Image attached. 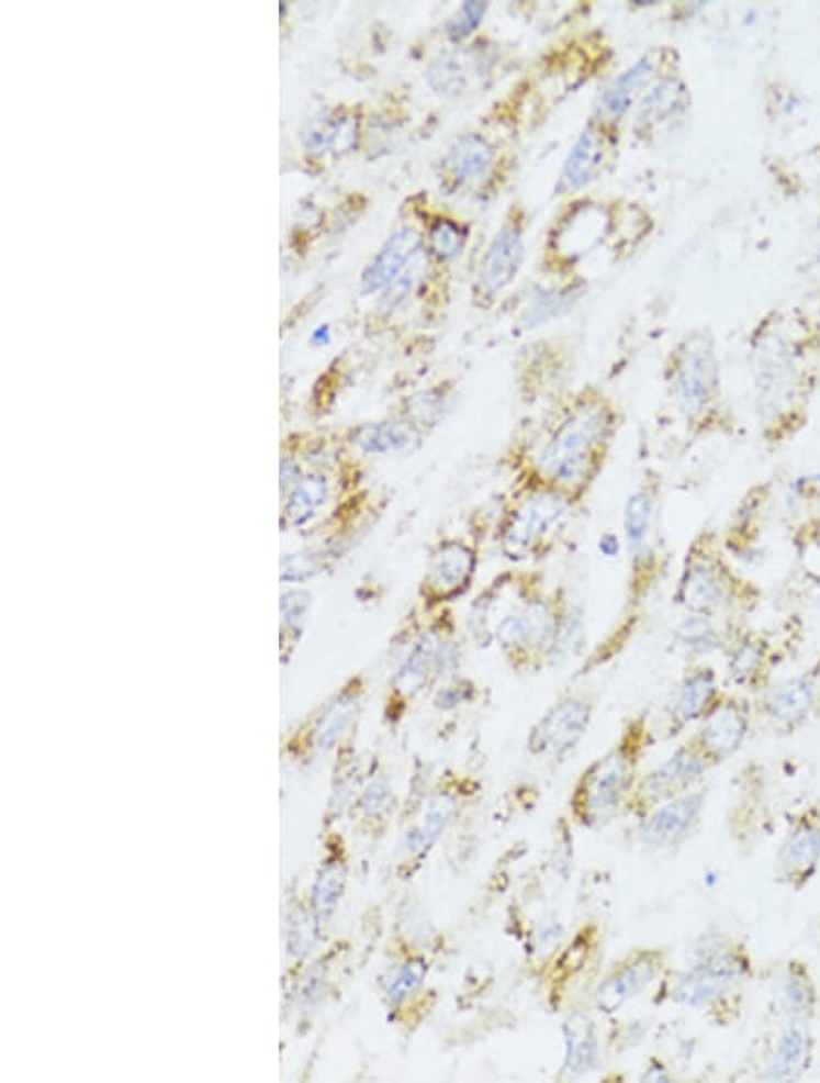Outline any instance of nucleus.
<instances>
[{
    "label": "nucleus",
    "instance_id": "nucleus-1",
    "mask_svg": "<svg viewBox=\"0 0 820 1083\" xmlns=\"http://www.w3.org/2000/svg\"><path fill=\"white\" fill-rule=\"evenodd\" d=\"M471 615L472 629L496 646L510 670L538 676L568 648L579 613L568 585H547L538 569L513 566L491 580Z\"/></svg>",
    "mask_w": 820,
    "mask_h": 1083
},
{
    "label": "nucleus",
    "instance_id": "nucleus-2",
    "mask_svg": "<svg viewBox=\"0 0 820 1083\" xmlns=\"http://www.w3.org/2000/svg\"><path fill=\"white\" fill-rule=\"evenodd\" d=\"M618 429L615 403L598 389L585 387L551 411L537 435L510 447L504 466L510 478L546 483L580 510L606 469Z\"/></svg>",
    "mask_w": 820,
    "mask_h": 1083
},
{
    "label": "nucleus",
    "instance_id": "nucleus-3",
    "mask_svg": "<svg viewBox=\"0 0 820 1083\" xmlns=\"http://www.w3.org/2000/svg\"><path fill=\"white\" fill-rule=\"evenodd\" d=\"M579 507L557 489L531 478H510L493 522L491 538L510 566H532L549 558Z\"/></svg>",
    "mask_w": 820,
    "mask_h": 1083
},
{
    "label": "nucleus",
    "instance_id": "nucleus-4",
    "mask_svg": "<svg viewBox=\"0 0 820 1083\" xmlns=\"http://www.w3.org/2000/svg\"><path fill=\"white\" fill-rule=\"evenodd\" d=\"M461 662L463 638L454 607L427 615L389 693V721L397 723L403 719L411 704L441 682L458 676Z\"/></svg>",
    "mask_w": 820,
    "mask_h": 1083
},
{
    "label": "nucleus",
    "instance_id": "nucleus-5",
    "mask_svg": "<svg viewBox=\"0 0 820 1083\" xmlns=\"http://www.w3.org/2000/svg\"><path fill=\"white\" fill-rule=\"evenodd\" d=\"M631 739L620 740L580 773L569 794V815L582 828H602L620 812L633 784Z\"/></svg>",
    "mask_w": 820,
    "mask_h": 1083
},
{
    "label": "nucleus",
    "instance_id": "nucleus-6",
    "mask_svg": "<svg viewBox=\"0 0 820 1083\" xmlns=\"http://www.w3.org/2000/svg\"><path fill=\"white\" fill-rule=\"evenodd\" d=\"M482 568V542L471 533L446 535L430 547L418 585L424 617L454 607L476 585Z\"/></svg>",
    "mask_w": 820,
    "mask_h": 1083
},
{
    "label": "nucleus",
    "instance_id": "nucleus-7",
    "mask_svg": "<svg viewBox=\"0 0 820 1083\" xmlns=\"http://www.w3.org/2000/svg\"><path fill=\"white\" fill-rule=\"evenodd\" d=\"M596 708L598 697L589 688L563 692L527 732V756L538 762L568 759L589 734Z\"/></svg>",
    "mask_w": 820,
    "mask_h": 1083
},
{
    "label": "nucleus",
    "instance_id": "nucleus-8",
    "mask_svg": "<svg viewBox=\"0 0 820 1083\" xmlns=\"http://www.w3.org/2000/svg\"><path fill=\"white\" fill-rule=\"evenodd\" d=\"M671 397L687 422H697L711 407L719 392V358L714 339L693 334L684 339L670 365Z\"/></svg>",
    "mask_w": 820,
    "mask_h": 1083
},
{
    "label": "nucleus",
    "instance_id": "nucleus-9",
    "mask_svg": "<svg viewBox=\"0 0 820 1083\" xmlns=\"http://www.w3.org/2000/svg\"><path fill=\"white\" fill-rule=\"evenodd\" d=\"M526 226L518 212H510L488 243L478 269L476 295L491 301L515 283L526 258Z\"/></svg>",
    "mask_w": 820,
    "mask_h": 1083
},
{
    "label": "nucleus",
    "instance_id": "nucleus-10",
    "mask_svg": "<svg viewBox=\"0 0 820 1083\" xmlns=\"http://www.w3.org/2000/svg\"><path fill=\"white\" fill-rule=\"evenodd\" d=\"M751 361L762 413H780L794 397L797 383L794 350L778 334H766L756 342Z\"/></svg>",
    "mask_w": 820,
    "mask_h": 1083
},
{
    "label": "nucleus",
    "instance_id": "nucleus-11",
    "mask_svg": "<svg viewBox=\"0 0 820 1083\" xmlns=\"http://www.w3.org/2000/svg\"><path fill=\"white\" fill-rule=\"evenodd\" d=\"M662 963L664 958L659 950H640L629 956L628 960L620 961L593 991V1008L604 1016L622 1011L654 982Z\"/></svg>",
    "mask_w": 820,
    "mask_h": 1083
},
{
    "label": "nucleus",
    "instance_id": "nucleus-12",
    "mask_svg": "<svg viewBox=\"0 0 820 1083\" xmlns=\"http://www.w3.org/2000/svg\"><path fill=\"white\" fill-rule=\"evenodd\" d=\"M675 599L687 613L708 617L726 604L728 585L722 571L709 557L708 549L700 544L693 547L687 555Z\"/></svg>",
    "mask_w": 820,
    "mask_h": 1083
},
{
    "label": "nucleus",
    "instance_id": "nucleus-13",
    "mask_svg": "<svg viewBox=\"0 0 820 1083\" xmlns=\"http://www.w3.org/2000/svg\"><path fill=\"white\" fill-rule=\"evenodd\" d=\"M498 167V148L478 132L461 134L441 157V176L456 190L485 185Z\"/></svg>",
    "mask_w": 820,
    "mask_h": 1083
},
{
    "label": "nucleus",
    "instance_id": "nucleus-14",
    "mask_svg": "<svg viewBox=\"0 0 820 1083\" xmlns=\"http://www.w3.org/2000/svg\"><path fill=\"white\" fill-rule=\"evenodd\" d=\"M744 974V965L734 956L720 954L693 967L678 978L673 1002L686 1007H704L728 991Z\"/></svg>",
    "mask_w": 820,
    "mask_h": 1083
},
{
    "label": "nucleus",
    "instance_id": "nucleus-15",
    "mask_svg": "<svg viewBox=\"0 0 820 1083\" xmlns=\"http://www.w3.org/2000/svg\"><path fill=\"white\" fill-rule=\"evenodd\" d=\"M704 801L706 792H689L651 812L640 828L643 845L656 850L678 845L697 823Z\"/></svg>",
    "mask_w": 820,
    "mask_h": 1083
},
{
    "label": "nucleus",
    "instance_id": "nucleus-16",
    "mask_svg": "<svg viewBox=\"0 0 820 1083\" xmlns=\"http://www.w3.org/2000/svg\"><path fill=\"white\" fill-rule=\"evenodd\" d=\"M607 150H609V141L604 126L596 121L585 124V129L576 137L563 161L562 172L554 188L558 196L580 192L582 188L595 181L606 163Z\"/></svg>",
    "mask_w": 820,
    "mask_h": 1083
},
{
    "label": "nucleus",
    "instance_id": "nucleus-17",
    "mask_svg": "<svg viewBox=\"0 0 820 1083\" xmlns=\"http://www.w3.org/2000/svg\"><path fill=\"white\" fill-rule=\"evenodd\" d=\"M704 772L706 761L703 753L693 746H682L643 779L640 786L642 797L651 803H664L681 797L687 794L693 784L700 781Z\"/></svg>",
    "mask_w": 820,
    "mask_h": 1083
},
{
    "label": "nucleus",
    "instance_id": "nucleus-18",
    "mask_svg": "<svg viewBox=\"0 0 820 1083\" xmlns=\"http://www.w3.org/2000/svg\"><path fill=\"white\" fill-rule=\"evenodd\" d=\"M562 1079H582L600 1065V1036L595 1019L584 1008H571L563 1019Z\"/></svg>",
    "mask_w": 820,
    "mask_h": 1083
},
{
    "label": "nucleus",
    "instance_id": "nucleus-19",
    "mask_svg": "<svg viewBox=\"0 0 820 1083\" xmlns=\"http://www.w3.org/2000/svg\"><path fill=\"white\" fill-rule=\"evenodd\" d=\"M595 947L593 928L584 927L580 928L568 947L560 950V954L554 956L547 971V993L554 1007H562L563 1003L569 1002V996L585 982L582 978L587 976V963L593 954L591 949Z\"/></svg>",
    "mask_w": 820,
    "mask_h": 1083
},
{
    "label": "nucleus",
    "instance_id": "nucleus-20",
    "mask_svg": "<svg viewBox=\"0 0 820 1083\" xmlns=\"http://www.w3.org/2000/svg\"><path fill=\"white\" fill-rule=\"evenodd\" d=\"M422 247H424V236L413 226H403L394 232L363 272L361 278L363 294H374L378 290L391 287L396 279H400L403 270L407 269L408 264L422 254Z\"/></svg>",
    "mask_w": 820,
    "mask_h": 1083
},
{
    "label": "nucleus",
    "instance_id": "nucleus-21",
    "mask_svg": "<svg viewBox=\"0 0 820 1083\" xmlns=\"http://www.w3.org/2000/svg\"><path fill=\"white\" fill-rule=\"evenodd\" d=\"M482 76V59L469 48L452 49L433 60L427 70L429 87L446 99L461 97Z\"/></svg>",
    "mask_w": 820,
    "mask_h": 1083
},
{
    "label": "nucleus",
    "instance_id": "nucleus-22",
    "mask_svg": "<svg viewBox=\"0 0 820 1083\" xmlns=\"http://www.w3.org/2000/svg\"><path fill=\"white\" fill-rule=\"evenodd\" d=\"M717 695V681L709 668H698L687 673L671 699L670 719L673 728L703 719Z\"/></svg>",
    "mask_w": 820,
    "mask_h": 1083
},
{
    "label": "nucleus",
    "instance_id": "nucleus-23",
    "mask_svg": "<svg viewBox=\"0 0 820 1083\" xmlns=\"http://www.w3.org/2000/svg\"><path fill=\"white\" fill-rule=\"evenodd\" d=\"M748 732V723L744 715L733 706H720L715 710L704 721L703 728L698 732V746H693L700 753H708L714 757H728L733 753Z\"/></svg>",
    "mask_w": 820,
    "mask_h": 1083
},
{
    "label": "nucleus",
    "instance_id": "nucleus-24",
    "mask_svg": "<svg viewBox=\"0 0 820 1083\" xmlns=\"http://www.w3.org/2000/svg\"><path fill=\"white\" fill-rule=\"evenodd\" d=\"M654 70L656 66L651 55H643L633 66H629L628 70H624L606 90L602 91L598 101L602 118L613 121L622 118L633 104L634 97L653 81Z\"/></svg>",
    "mask_w": 820,
    "mask_h": 1083
},
{
    "label": "nucleus",
    "instance_id": "nucleus-25",
    "mask_svg": "<svg viewBox=\"0 0 820 1083\" xmlns=\"http://www.w3.org/2000/svg\"><path fill=\"white\" fill-rule=\"evenodd\" d=\"M424 440V435L405 420H386L380 424L363 425L352 436L356 447L367 455H389L405 451Z\"/></svg>",
    "mask_w": 820,
    "mask_h": 1083
},
{
    "label": "nucleus",
    "instance_id": "nucleus-26",
    "mask_svg": "<svg viewBox=\"0 0 820 1083\" xmlns=\"http://www.w3.org/2000/svg\"><path fill=\"white\" fill-rule=\"evenodd\" d=\"M454 400L452 383L441 381L438 386L414 394L407 409L403 411L402 418L422 435H429L446 422L447 416L451 414Z\"/></svg>",
    "mask_w": 820,
    "mask_h": 1083
},
{
    "label": "nucleus",
    "instance_id": "nucleus-27",
    "mask_svg": "<svg viewBox=\"0 0 820 1083\" xmlns=\"http://www.w3.org/2000/svg\"><path fill=\"white\" fill-rule=\"evenodd\" d=\"M810 1054V1035L805 1024L794 1021L788 1029L784 1030L780 1043H778L777 1054L773 1058L772 1065L767 1069L764 1079L772 1082H789L799 1079L805 1073L806 1063Z\"/></svg>",
    "mask_w": 820,
    "mask_h": 1083
},
{
    "label": "nucleus",
    "instance_id": "nucleus-28",
    "mask_svg": "<svg viewBox=\"0 0 820 1083\" xmlns=\"http://www.w3.org/2000/svg\"><path fill=\"white\" fill-rule=\"evenodd\" d=\"M686 97V88L676 79H664L643 97L638 121L645 124L664 123L681 112Z\"/></svg>",
    "mask_w": 820,
    "mask_h": 1083
},
{
    "label": "nucleus",
    "instance_id": "nucleus-29",
    "mask_svg": "<svg viewBox=\"0 0 820 1083\" xmlns=\"http://www.w3.org/2000/svg\"><path fill=\"white\" fill-rule=\"evenodd\" d=\"M813 706V692L810 684L802 679H791L783 682L773 690L767 699V708L778 721H799L808 715Z\"/></svg>",
    "mask_w": 820,
    "mask_h": 1083
},
{
    "label": "nucleus",
    "instance_id": "nucleus-30",
    "mask_svg": "<svg viewBox=\"0 0 820 1083\" xmlns=\"http://www.w3.org/2000/svg\"><path fill=\"white\" fill-rule=\"evenodd\" d=\"M330 496V480L325 472H311L300 480L290 500L289 515L295 524L308 521L316 515Z\"/></svg>",
    "mask_w": 820,
    "mask_h": 1083
},
{
    "label": "nucleus",
    "instance_id": "nucleus-31",
    "mask_svg": "<svg viewBox=\"0 0 820 1083\" xmlns=\"http://www.w3.org/2000/svg\"><path fill=\"white\" fill-rule=\"evenodd\" d=\"M820 858V830L816 826H802L789 836L780 852V863L789 872L813 869Z\"/></svg>",
    "mask_w": 820,
    "mask_h": 1083
},
{
    "label": "nucleus",
    "instance_id": "nucleus-32",
    "mask_svg": "<svg viewBox=\"0 0 820 1083\" xmlns=\"http://www.w3.org/2000/svg\"><path fill=\"white\" fill-rule=\"evenodd\" d=\"M467 242H469V232L465 226L447 217L435 221L427 234L430 254L441 264H451L460 258L465 250Z\"/></svg>",
    "mask_w": 820,
    "mask_h": 1083
},
{
    "label": "nucleus",
    "instance_id": "nucleus-33",
    "mask_svg": "<svg viewBox=\"0 0 820 1083\" xmlns=\"http://www.w3.org/2000/svg\"><path fill=\"white\" fill-rule=\"evenodd\" d=\"M576 295H580V290L573 289V287L560 290H542L540 294L535 295V300L529 305L526 316L527 327L542 325L552 317L568 312L571 305H574Z\"/></svg>",
    "mask_w": 820,
    "mask_h": 1083
},
{
    "label": "nucleus",
    "instance_id": "nucleus-34",
    "mask_svg": "<svg viewBox=\"0 0 820 1083\" xmlns=\"http://www.w3.org/2000/svg\"><path fill=\"white\" fill-rule=\"evenodd\" d=\"M676 638L693 654H708L719 646V635L715 632L714 624L709 623L708 615H697V613H689L682 621L681 626L676 628Z\"/></svg>",
    "mask_w": 820,
    "mask_h": 1083
},
{
    "label": "nucleus",
    "instance_id": "nucleus-35",
    "mask_svg": "<svg viewBox=\"0 0 820 1083\" xmlns=\"http://www.w3.org/2000/svg\"><path fill=\"white\" fill-rule=\"evenodd\" d=\"M482 686H478L476 681H472L469 677H463L460 673L458 676L447 679L446 682H441V686L438 688V697H436V706L441 710V712H452V710L461 708V706H467V704H472L480 697V690Z\"/></svg>",
    "mask_w": 820,
    "mask_h": 1083
},
{
    "label": "nucleus",
    "instance_id": "nucleus-36",
    "mask_svg": "<svg viewBox=\"0 0 820 1083\" xmlns=\"http://www.w3.org/2000/svg\"><path fill=\"white\" fill-rule=\"evenodd\" d=\"M488 5L485 2H463L454 11L451 21L447 22V35L452 43H461L476 32L483 19L487 15Z\"/></svg>",
    "mask_w": 820,
    "mask_h": 1083
},
{
    "label": "nucleus",
    "instance_id": "nucleus-37",
    "mask_svg": "<svg viewBox=\"0 0 820 1083\" xmlns=\"http://www.w3.org/2000/svg\"><path fill=\"white\" fill-rule=\"evenodd\" d=\"M759 660H761V651L755 646L745 644L731 660V676L737 677V679H744V677L750 676L751 671L755 670Z\"/></svg>",
    "mask_w": 820,
    "mask_h": 1083
}]
</instances>
